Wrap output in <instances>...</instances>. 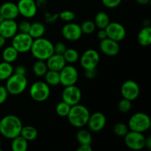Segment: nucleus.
<instances>
[{"instance_id": "obj_45", "label": "nucleus", "mask_w": 151, "mask_h": 151, "mask_svg": "<svg viewBox=\"0 0 151 151\" xmlns=\"http://www.w3.org/2000/svg\"><path fill=\"white\" fill-rule=\"evenodd\" d=\"M145 147H147V149H150L151 148V138L150 137H147V138H145Z\"/></svg>"}, {"instance_id": "obj_30", "label": "nucleus", "mask_w": 151, "mask_h": 151, "mask_svg": "<svg viewBox=\"0 0 151 151\" xmlns=\"http://www.w3.org/2000/svg\"><path fill=\"white\" fill-rule=\"evenodd\" d=\"M47 71H48V68L44 60H38L32 66V72L37 77L44 76Z\"/></svg>"}, {"instance_id": "obj_23", "label": "nucleus", "mask_w": 151, "mask_h": 151, "mask_svg": "<svg viewBox=\"0 0 151 151\" xmlns=\"http://www.w3.org/2000/svg\"><path fill=\"white\" fill-rule=\"evenodd\" d=\"M20 135L23 137L27 141H33L38 137V131L36 128L31 125L23 126L21 131Z\"/></svg>"}, {"instance_id": "obj_44", "label": "nucleus", "mask_w": 151, "mask_h": 151, "mask_svg": "<svg viewBox=\"0 0 151 151\" xmlns=\"http://www.w3.org/2000/svg\"><path fill=\"white\" fill-rule=\"evenodd\" d=\"M97 37H98V38L100 40V41L108 38L107 33H106L105 29H100L99 32H97Z\"/></svg>"}, {"instance_id": "obj_21", "label": "nucleus", "mask_w": 151, "mask_h": 151, "mask_svg": "<svg viewBox=\"0 0 151 151\" xmlns=\"http://www.w3.org/2000/svg\"><path fill=\"white\" fill-rule=\"evenodd\" d=\"M137 41L142 47H147L151 44L150 27H144L137 35Z\"/></svg>"}, {"instance_id": "obj_27", "label": "nucleus", "mask_w": 151, "mask_h": 151, "mask_svg": "<svg viewBox=\"0 0 151 151\" xmlns=\"http://www.w3.org/2000/svg\"><path fill=\"white\" fill-rule=\"evenodd\" d=\"M13 68L10 63L3 61L0 63V81L7 80L13 74Z\"/></svg>"}, {"instance_id": "obj_8", "label": "nucleus", "mask_w": 151, "mask_h": 151, "mask_svg": "<svg viewBox=\"0 0 151 151\" xmlns=\"http://www.w3.org/2000/svg\"><path fill=\"white\" fill-rule=\"evenodd\" d=\"M125 143L128 148L134 150H142L145 145V137L142 133L128 131L125 136Z\"/></svg>"}, {"instance_id": "obj_49", "label": "nucleus", "mask_w": 151, "mask_h": 151, "mask_svg": "<svg viewBox=\"0 0 151 151\" xmlns=\"http://www.w3.org/2000/svg\"><path fill=\"white\" fill-rule=\"evenodd\" d=\"M4 20V18L3 17V16H1V14H0V24H1V22H2Z\"/></svg>"}, {"instance_id": "obj_31", "label": "nucleus", "mask_w": 151, "mask_h": 151, "mask_svg": "<svg viewBox=\"0 0 151 151\" xmlns=\"http://www.w3.org/2000/svg\"><path fill=\"white\" fill-rule=\"evenodd\" d=\"M63 56L66 62L70 63H75L79 59V53L75 49H66L63 54Z\"/></svg>"}, {"instance_id": "obj_6", "label": "nucleus", "mask_w": 151, "mask_h": 151, "mask_svg": "<svg viewBox=\"0 0 151 151\" xmlns=\"http://www.w3.org/2000/svg\"><path fill=\"white\" fill-rule=\"evenodd\" d=\"M29 95L35 101L44 102L50 97V88L47 83L42 81L35 82L29 88Z\"/></svg>"}, {"instance_id": "obj_47", "label": "nucleus", "mask_w": 151, "mask_h": 151, "mask_svg": "<svg viewBox=\"0 0 151 151\" xmlns=\"http://www.w3.org/2000/svg\"><path fill=\"white\" fill-rule=\"evenodd\" d=\"M6 42V38H4L2 35H0V47H4V45L5 44Z\"/></svg>"}, {"instance_id": "obj_50", "label": "nucleus", "mask_w": 151, "mask_h": 151, "mask_svg": "<svg viewBox=\"0 0 151 151\" xmlns=\"http://www.w3.org/2000/svg\"><path fill=\"white\" fill-rule=\"evenodd\" d=\"M1 139H0V147H1ZM0 151H1V149H0Z\"/></svg>"}, {"instance_id": "obj_40", "label": "nucleus", "mask_w": 151, "mask_h": 151, "mask_svg": "<svg viewBox=\"0 0 151 151\" xmlns=\"http://www.w3.org/2000/svg\"><path fill=\"white\" fill-rule=\"evenodd\" d=\"M8 95V91L5 86H0V105L3 104L6 101Z\"/></svg>"}, {"instance_id": "obj_9", "label": "nucleus", "mask_w": 151, "mask_h": 151, "mask_svg": "<svg viewBox=\"0 0 151 151\" xmlns=\"http://www.w3.org/2000/svg\"><path fill=\"white\" fill-rule=\"evenodd\" d=\"M82 93L81 89L75 85L65 86L62 92V100L70 106L78 104L81 100Z\"/></svg>"}, {"instance_id": "obj_33", "label": "nucleus", "mask_w": 151, "mask_h": 151, "mask_svg": "<svg viewBox=\"0 0 151 151\" xmlns=\"http://www.w3.org/2000/svg\"><path fill=\"white\" fill-rule=\"evenodd\" d=\"M96 25L94 22L91 20H86L82 23L81 25V29L83 33L84 34H91L94 32L96 29Z\"/></svg>"}, {"instance_id": "obj_1", "label": "nucleus", "mask_w": 151, "mask_h": 151, "mask_svg": "<svg viewBox=\"0 0 151 151\" xmlns=\"http://www.w3.org/2000/svg\"><path fill=\"white\" fill-rule=\"evenodd\" d=\"M23 127L21 119L16 115H7L0 121V134L4 137L13 139L20 135Z\"/></svg>"}, {"instance_id": "obj_25", "label": "nucleus", "mask_w": 151, "mask_h": 151, "mask_svg": "<svg viewBox=\"0 0 151 151\" xmlns=\"http://www.w3.org/2000/svg\"><path fill=\"white\" fill-rule=\"evenodd\" d=\"M94 22L99 29H105L110 23V18L105 12H99L95 16Z\"/></svg>"}, {"instance_id": "obj_14", "label": "nucleus", "mask_w": 151, "mask_h": 151, "mask_svg": "<svg viewBox=\"0 0 151 151\" xmlns=\"http://www.w3.org/2000/svg\"><path fill=\"white\" fill-rule=\"evenodd\" d=\"M61 33L68 41H75L81 38L83 32L80 25L72 22H69L62 27Z\"/></svg>"}, {"instance_id": "obj_43", "label": "nucleus", "mask_w": 151, "mask_h": 151, "mask_svg": "<svg viewBox=\"0 0 151 151\" xmlns=\"http://www.w3.org/2000/svg\"><path fill=\"white\" fill-rule=\"evenodd\" d=\"M77 151H92L91 145H81Z\"/></svg>"}, {"instance_id": "obj_28", "label": "nucleus", "mask_w": 151, "mask_h": 151, "mask_svg": "<svg viewBox=\"0 0 151 151\" xmlns=\"http://www.w3.org/2000/svg\"><path fill=\"white\" fill-rule=\"evenodd\" d=\"M77 140L80 145H91L92 142V136L89 131L85 129H81L77 133Z\"/></svg>"}, {"instance_id": "obj_2", "label": "nucleus", "mask_w": 151, "mask_h": 151, "mask_svg": "<svg viewBox=\"0 0 151 151\" xmlns=\"http://www.w3.org/2000/svg\"><path fill=\"white\" fill-rule=\"evenodd\" d=\"M54 44L47 38H38L33 40L30 51L37 60H47L54 54Z\"/></svg>"}, {"instance_id": "obj_20", "label": "nucleus", "mask_w": 151, "mask_h": 151, "mask_svg": "<svg viewBox=\"0 0 151 151\" xmlns=\"http://www.w3.org/2000/svg\"><path fill=\"white\" fill-rule=\"evenodd\" d=\"M47 66L49 70L57 71L60 72L65 66H66V60L63 58V55L55 54L52 55L47 60Z\"/></svg>"}, {"instance_id": "obj_32", "label": "nucleus", "mask_w": 151, "mask_h": 151, "mask_svg": "<svg viewBox=\"0 0 151 151\" xmlns=\"http://www.w3.org/2000/svg\"><path fill=\"white\" fill-rule=\"evenodd\" d=\"M70 109L71 106L62 100V102L59 103L56 106V113L58 114V116H62V117L67 116Z\"/></svg>"}, {"instance_id": "obj_26", "label": "nucleus", "mask_w": 151, "mask_h": 151, "mask_svg": "<svg viewBox=\"0 0 151 151\" xmlns=\"http://www.w3.org/2000/svg\"><path fill=\"white\" fill-rule=\"evenodd\" d=\"M18 55H19V52L13 46L6 47L4 51L2 52L3 60H4V61L7 62V63L14 62L17 59Z\"/></svg>"}, {"instance_id": "obj_38", "label": "nucleus", "mask_w": 151, "mask_h": 151, "mask_svg": "<svg viewBox=\"0 0 151 151\" xmlns=\"http://www.w3.org/2000/svg\"><path fill=\"white\" fill-rule=\"evenodd\" d=\"M103 5L109 8H114L118 7L122 2V0H101Z\"/></svg>"}, {"instance_id": "obj_13", "label": "nucleus", "mask_w": 151, "mask_h": 151, "mask_svg": "<svg viewBox=\"0 0 151 151\" xmlns=\"http://www.w3.org/2000/svg\"><path fill=\"white\" fill-rule=\"evenodd\" d=\"M109 38L117 42L122 41L126 35V30L123 25L118 22H110L105 28Z\"/></svg>"}, {"instance_id": "obj_48", "label": "nucleus", "mask_w": 151, "mask_h": 151, "mask_svg": "<svg viewBox=\"0 0 151 151\" xmlns=\"http://www.w3.org/2000/svg\"><path fill=\"white\" fill-rule=\"evenodd\" d=\"M150 20L147 19H145L144 22H143V25H144V27H150Z\"/></svg>"}, {"instance_id": "obj_5", "label": "nucleus", "mask_w": 151, "mask_h": 151, "mask_svg": "<svg viewBox=\"0 0 151 151\" xmlns=\"http://www.w3.org/2000/svg\"><path fill=\"white\" fill-rule=\"evenodd\" d=\"M27 86V80L26 75H19V74H13L6 83V88L8 94L12 95H19L24 92Z\"/></svg>"}, {"instance_id": "obj_34", "label": "nucleus", "mask_w": 151, "mask_h": 151, "mask_svg": "<svg viewBox=\"0 0 151 151\" xmlns=\"http://www.w3.org/2000/svg\"><path fill=\"white\" fill-rule=\"evenodd\" d=\"M113 131L114 133L116 136H118V137H125L127 134V133L129 131V128H128V126H127L125 124L119 122V123H116L114 126Z\"/></svg>"}, {"instance_id": "obj_10", "label": "nucleus", "mask_w": 151, "mask_h": 151, "mask_svg": "<svg viewBox=\"0 0 151 151\" xmlns=\"http://www.w3.org/2000/svg\"><path fill=\"white\" fill-rule=\"evenodd\" d=\"M60 74V83L63 86L75 85L78 79V72L76 68L73 66H65L59 72Z\"/></svg>"}, {"instance_id": "obj_22", "label": "nucleus", "mask_w": 151, "mask_h": 151, "mask_svg": "<svg viewBox=\"0 0 151 151\" xmlns=\"http://www.w3.org/2000/svg\"><path fill=\"white\" fill-rule=\"evenodd\" d=\"M28 147V141L21 135L13 139L11 148L13 151H26Z\"/></svg>"}, {"instance_id": "obj_7", "label": "nucleus", "mask_w": 151, "mask_h": 151, "mask_svg": "<svg viewBox=\"0 0 151 151\" xmlns=\"http://www.w3.org/2000/svg\"><path fill=\"white\" fill-rule=\"evenodd\" d=\"M33 38L29 33H16L13 37L12 46L19 53H25L30 51Z\"/></svg>"}, {"instance_id": "obj_18", "label": "nucleus", "mask_w": 151, "mask_h": 151, "mask_svg": "<svg viewBox=\"0 0 151 151\" xmlns=\"http://www.w3.org/2000/svg\"><path fill=\"white\" fill-rule=\"evenodd\" d=\"M18 32V24L13 19H4L0 24V35L4 38H13Z\"/></svg>"}, {"instance_id": "obj_35", "label": "nucleus", "mask_w": 151, "mask_h": 151, "mask_svg": "<svg viewBox=\"0 0 151 151\" xmlns=\"http://www.w3.org/2000/svg\"><path fill=\"white\" fill-rule=\"evenodd\" d=\"M132 105H131V100H128L127 99H122L118 103V109L119 111L122 113H127L131 109Z\"/></svg>"}, {"instance_id": "obj_46", "label": "nucleus", "mask_w": 151, "mask_h": 151, "mask_svg": "<svg viewBox=\"0 0 151 151\" xmlns=\"http://www.w3.org/2000/svg\"><path fill=\"white\" fill-rule=\"evenodd\" d=\"M138 4H142V5H146V4H149L150 2V0H136Z\"/></svg>"}, {"instance_id": "obj_15", "label": "nucleus", "mask_w": 151, "mask_h": 151, "mask_svg": "<svg viewBox=\"0 0 151 151\" xmlns=\"http://www.w3.org/2000/svg\"><path fill=\"white\" fill-rule=\"evenodd\" d=\"M17 7L19 14L27 19L34 17L37 13V5L35 0H19Z\"/></svg>"}, {"instance_id": "obj_42", "label": "nucleus", "mask_w": 151, "mask_h": 151, "mask_svg": "<svg viewBox=\"0 0 151 151\" xmlns=\"http://www.w3.org/2000/svg\"><path fill=\"white\" fill-rule=\"evenodd\" d=\"M13 72H14L16 74H19V75H26L27 69L26 68H25L24 66H22V65H19V66H16L15 70H13Z\"/></svg>"}, {"instance_id": "obj_11", "label": "nucleus", "mask_w": 151, "mask_h": 151, "mask_svg": "<svg viewBox=\"0 0 151 151\" xmlns=\"http://www.w3.org/2000/svg\"><path fill=\"white\" fill-rule=\"evenodd\" d=\"M139 86L137 82L132 80L126 81L121 86V94L123 98L131 101L136 100L139 95Z\"/></svg>"}, {"instance_id": "obj_19", "label": "nucleus", "mask_w": 151, "mask_h": 151, "mask_svg": "<svg viewBox=\"0 0 151 151\" xmlns=\"http://www.w3.org/2000/svg\"><path fill=\"white\" fill-rule=\"evenodd\" d=\"M0 14L4 19H13L18 17L19 15L17 4L13 2H4L0 6Z\"/></svg>"}, {"instance_id": "obj_37", "label": "nucleus", "mask_w": 151, "mask_h": 151, "mask_svg": "<svg viewBox=\"0 0 151 151\" xmlns=\"http://www.w3.org/2000/svg\"><path fill=\"white\" fill-rule=\"evenodd\" d=\"M31 24L28 21H22L18 24V30L22 33H29Z\"/></svg>"}, {"instance_id": "obj_41", "label": "nucleus", "mask_w": 151, "mask_h": 151, "mask_svg": "<svg viewBox=\"0 0 151 151\" xmlns=\"http://www.w3.org/2000/svg\"><path fill=\"white\" fill-rule=\"evenodd\" d=\"M84 75H85L86 78L88 79H93L97 76V69L96 68L94 69H84Z\"/></svg>"}, {"instance_id": "obj_12", "label": "nucleus", "mask_w": 151, "mask_h": 151, "mask_svg": "<svg viewBox=\"0 0 151 151\" xmlns=\"http://www.w3.org/2000/svg\"><path fill=\"white\" fill-rule=\"evenodd\" d=\"M100 62V55L95 50H88L83 53L81 58V64L84 69H94Z\"/></svg>"}, {"instance_id": "obj_39", "label": "nucleus", "mask_w": 151, "mask_h": 151, "mask_svg": "<svg viewBox=\"0 0 151 151\" xmlns=\"http://www.w3.org/2000/svg\"><path fill=\"white\" fill-rule=\"evenodd\" d=\"M53 46H54V53H55V54L63 55L67 49L66 45L63 42H58Z\"/></svg>"}, {"instance_id": "obj_3", "label": "nucleus", "mask_w": 151, "mask_h": 151, "mask_svg": "<svg viewBox=\"0 0 151 151\" xmlns=\"http://www.w3.org/2000/svg\"><path fill=\"white\" fill-rule=\"evenodd\" d=\"M90 113L86 107L79 103L71 106L70 111L67 115L69 122L72 126L82 128L87 125Z\"/></svg>"}, {"instance_id": "obj_17", "label": "nucleus", "mask_w": 151, "mask_h": 151, "mask_svg": "<svg viewBox=\"0 0 151 151\" xmlns=\"http://www.w3.org/2000/svg\"><path fill=\"white\" fill-rule=\"evenodd\" d=\"M100 49L102 52L106 55L115 56L119 53L120 47L117 41L106 38L100 41Z\"/></svg>"}, {"instance_id": "obj_51", "label": "nucleus", "mask_w": 151, "mask_h": 151, "mask_svg": "<svg viewBox=\"0 0 151 151\" xmlns=\"http://www.w3.org/2000/svg\"><path fill=\"white\" fill-rule=\"evenodd\" d=\"M125 1H128V0H125Z\"/></svg>"}, {"instance_id": "obj_29", "label": "nucleus", "mask_w": 151, "mask_h": 151, "mask_svg": "<svg viewBox=\"0 0 151 151\" xmlns=\"http://www.w3.org/2000/svg\"><path fill=\"white\" fill-rule=\"evenodd\" d=\"M45 81L48 85L57 86L60 84V74L59 72L49 70L45 74Z\"/></svg>"}, {"instance_id": "obj_36", "label": "nucleus", "mask_w": 151, "mask_h": 151, "mask_svg": "<svg viewBox=\"0 0 151 151\" xmlns=\"http://www.w3.org/2000/svg\"><path fill=\"white\" fill-rule=\"evenodd\" d=\"M59 16L61 20L65 21V22H71L75 19V13L71 10H64L60 13Z\"/></svg>"}, {"instance_id": "obj_16", "label": "nucleus", "mask_w": 151, "mask_h": 151, "mask_svg": "<svg viewBox=\"0 0 151 151\" xmlns=\"http://www.w3.org/2000/svg\"><path fill=\"white\" fill-rule=\"evenodd\" d=\"M106 124V117L101 112H96L93 114H90L88 118V128L93 132H99L104 128Z\"/></svg>"}, {"instance_id": "obj_24", "label": "nucleus", "mask_w": 151, "mask_h": 151, "mask_svg": "<svg viewBox=\"0 0 151 151\" xmlns=\"http://www.w3.org/2000/svg\"><path fill=\"white\" fill-rule=\"evenodd\" d=\"M45 32V27L41 22H34L31 24L29 34L32 38H38L43 36Z\"/></svg>"}, {"instance_id": "obj_4", "label": "nucleus", "mask_w": 151, "mask_h": 151, "mask_svg": "<svg viewBox=\"0 0 151 151\" xmlns=\"http://www.w3.org/2000/svg\"><path fill=\"white\" fill-rule=\"evenodd\" d=\"M150 116L142 112L134 114L128 121V128L136 132L144 133L150 129Z\"/></svg>"}]
</instances>
